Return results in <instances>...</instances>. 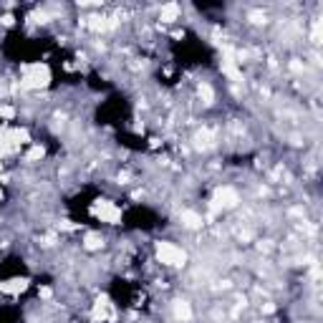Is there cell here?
<instances>
[{"label":"cell","instance_id":"6da1fadb","mask_svg":"<svg viewBox=\"0 0 323 323\" xmlns=\"http://www.w3.org/2000/svg\"><path fill=\"white\" fill-rule=\"evenodd\" d=\"M157 258L159 262H164V265H172V268H180L187 262V253L182 247H177L174 242H159L157 245Z\"/></svg>","mask_w":323,"mask_h":323},{"label":"cell","instance_id":"7a4b0ae2","mask_svg":"<svg viewBox=\"0 0 323 323\" xmlns=\"http://www.w3.org/2000/svg\"><path fill=\"white\" fill-rule=\"evenodd\" d=\"M46 83H48V68L46 66L36 63V66L23 68V81H20V86H25V89H40V86H46Z\"/></svg>","mask_w":323,"mask_h":323},{"label":"cell","instance_id":"3957f363","mask_svg":"<svg viewBox=\"0 0 323 323\" xmlns=\"http://www.w3.org/2000/svg\"><path fill=\"white\" fill-rule=\"evenodd\" d=\"M215 202H217V207H235V204L240 202V197L232 187H222V189H217Z\"/></svg>","mask_w":323,"mask_h":323},{"label":"cell","instance_id":"277c9868","mask_svg":"<svg viewBox=\"0 0 323 323\" xmlns=\"http://www.w3.org/2000/svg\"><path fill=\"white\" fill-rule=\"evenodd\" d=\"M180 222H182L184 227H189V230H197V227H202V222H204V220H202L197 212H192V210H182V215H180Z\"/></svg>","mask_w":323,"mask_h":323},{"label":"cell","instance_id":"5b68a950","mask_svg":"<svg viewBox=\"0 0 323 323\" xmlns=\"http://www.w3.org/2000/svg\"><path fill=\"white\" fill-rule=\"evenodd\" d=\"M177 16H180V5L177 3H169V5H164L159 10V20H164V23H174Z\"/></svg>","mask_w":323,"mask_h":323},{"label":"cell","instance_id":"8992f818","mask_svg":"<svg viewBox=\"0 0 323 323\" xmlns=\"http://www.w3.org/2000/svg\"><path fill=\"white\" fill-rule=\"evenodd\" d=\"M83 247L86 250H99V247H104V238H101L99 232H89L83 238Z\"/></svg>","mask_w":323,"mask_h":323},{"label":"cell","instance_id":"52a82bcc","mask_svg":"<svg viewBox=\"0 0 323 323\" xmlns=\"http://www.w3.org/2000/svg\"><path fill=\"white\" fill-rule=\"evenodd\" d=\"M174 313H177L180 321H189V318H192V311H189V305L184 301H177V305H174Z\"/></svg>","mask_w":323,"mask_h":323},{"label":"cell","instance_id":"ba28073f","mask_svg":"<svg viewBox=\"0 0 323 323\" xmlns=\"http://www.w3.org/2000/svg\"><path fill=\"white\" fill-rule=\"evenodd\" d=\"M200 96L204 99V104H207V106L215 104V91H212L210 83H202V86H200Z\"/></svg>","mask_w":323,"mask_h":323},{"label":"cell","instance_id":"9c48e42d","mask_svg":"<svg viewBox=\"0 0 323 323\" xmlns=\"http://www.w3.org/2000/svg\"><path fill=\"white\" fill-rule=\"evenodd\" d=\"M40 157H43V146H33V149L25 154V159H28V162H36V159H40Z\"/></svg>","mask_w":323,"mask_h":323},{"label":"cell","instance_id":"30bf717a","mask_svg":"<svg viewBox=\"0 0 323 323\" xmlns=\"http://www.w3.org/2000/svg\"><path fill=\"white\" fill-rule=\"evenodd\" d=\"M0 116H3V119H13V116H16V109L13 106H0Z\"/></svg>","mask_w":323,"mask_h":323},{"label":"cell","instance_id":"8fae6325","mask_svg":"<svg viewBox=\"0 0 323 323\" xmlns=\"http://www.w3.org/2000/svg\"><path fill=\"white\" fill-rule=\"evenodd\" d=\"M0 200H3V189H0Z\"/></svg>","mask_w":323,"mask_h":323}]
</instances>
